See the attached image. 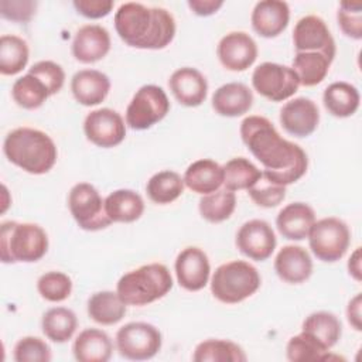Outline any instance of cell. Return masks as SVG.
<instances>
[{
    "label": "cell",
    "mask_w": 362,
    "mask_h": 362,
    "mask_svg": "<svg viewBox=\"0 0 362 362\" xmlns=\"http://www.w3.org/2000/svg\"><path fill=\"white\" fill-rule=\"evenodd\" d=\"M239 132L245 146L264 167L262 174L267 180L287 187L307 173V153L281 137L267 117L247 116L242 120Z\"/></svg>",
    "instance_id": "cell-1"
},
{
    "label": "cell",
    "mask_w": 362,
    "mask_h": 362,
    "mask_svg": "<svg viewBox=\"0 0 362 362\" xmlns=\"http://www.w3.org/2000/svg\"><path fill=\"white\" fill-rule=\"evenodd\" d=\"M115 30L129 47L139 49H163L175 37L174 16L163 7H148L127 1L115 13Z\"/></svg>",
    "instance_id": "cell-2"
},
{
    "label": "cell",
    "mask_w": 362,
    "mask_h": 362,
    "mask_svg": "<svg viewBox=\"0 0 362 362\" xmlns=\"http://www.w3.org/2000/svg\"><path fill=\"white\" fill-rule=\"evenodd\" d=\"M3 153L11 164L34 175L48 173L58 157L54 140L42 130L33 127L11 130L4 139Z\"/></svg>",
    "instance_id": "cell-3"
},
{
    "label": "cell",
    "mask_w": 362,
    "mask_h": 362,
    "mask_svg": "<svg viewBox=\"0 0 362 362\" xmlns=\"http://www.w3.org/2000/svg\"><path fill=\"white\" fill-rule=\"evenodd\" d=\"M171 288L173 277L163 263H148L130 270L116 284V293L124 304L137 307L163 298Z\"/></svg>",
    "instance_id": "cell-4"
},
{
    "label": "cell",
    "mask_w": 362,
    "mask_h": 362,
    "mask_svg": "<svg viewBox=\"0 0 362 362\" xmlns=\"http://www.w3.org/2000/svg\"><path fill=\"white\" fill-rule=\"evenodd\" d=\"M48 250V235L37 223L7 221L0 226V259L3 263H34Z\"/></svg>",
    "instance_id": "cell-5"
},
{
    "label": "cell",
    "mask_w": 362,
    "mask_h": 362,
    "mask_svg": "<svg viewBox=\"0 0 362 362\" xmlns=\"http://www.w3.org/2000/svg\"><path fill=\"white\" fill-rule=\"evenodd\" d=\"M260 283V274L253 264L245 260H230L214 272L211 293L223 304H238L253 296Z\"/></svg>",
    "instance_id": "cell-6"
},
{
    "label": "cell",
    "mask_w": 362,
    "mask_h": 362,
    "mask_svg": "<svg viewBox=\"0 0 362 362\" xmlns=\"http://www.w3.org/2000/svg\"><path fill=\"white\" fill-rule=\"evenodd\" d=\"M307 238L310 249L318 260L334 263L346 253L351 243V230L342 219L327 216L314 222Z\"/></svg>",
    "instance_id": "cell-7"
},
{
    "label": "cell",
    "mask_w": 362,
    "mask_h": 362,
    "mask_svg": "<svg viewBox=\"0 0 362 362\" xmlns=\"http://www.w3.org/2000/svg\"><path fill=\"white\" fill-rule=\"evenodd\" d=\"M170 112V100L158 85H143L136 90L126 109V124L133 130H147Z\"/></svg>",
    "instance_id": "cell-8"
},
{
    "label": "cell",
    "mask_w": 362,
    "mask_h": 362,
    "mask_svg": "<svg viewBox=\"0 0 362 362\" xmlns=\"http://www.w3.org/2000/svg\"><path fill=\"white\" fill-rule=\"evenodd\" d=\"M115 339L120 356L130 361L151 359L160 352L163 345L160 329L143 321L124 324L117 329Z\"/></svg>",
    "instance_id": "cell-9"
},
{
    "label": "cell",
    "mask_w": 362,
    "mask_h": 362,
    "mask_svg": "<svg viewBox=\"0 0 362 362\" xmlns=\"http://www.w3.org/2000/svg\"><path fill=\"white\" fill-rule=\"evenodd\" d=\"M68 208L78 226L83 230L96 232L112 223L105 212V199L89 182H78L71 188Z\"/></svg>",
    "instance_id": "cell-10"
},
{
    "label": "cell",
    "mask_w": 362,
    "mask_h": 362,
    "mask_svg": "<svg viewBox=\"0 0 362 362\" xmlns=\"http://www.w3.org/2000/svg\"><path fill=\"white\" fill-rule=\"evenodd\" d=\"M252 85L263 98L272 102H283L298 90L300 81L291 66L277 62H263L255 68Z\"/></svg>",
    "instance_id": "cell-11"
},
{
    "label": "cell",
    "mask_w": 362,
    "mask_h": 362,
    "mask_svg": "<svg viewBox=\"0 0 362 362\" xmlns=\"http://www.w3.org/2000/svg\"><path fill=\"white\" fill-rule=\"evenodd\" d=\"M86 139L102 148L119 146L126 137V124L120 113L110 107L95 109L83 120Z\"/></svg>",
    "instance_id": "cell-12"
},
{
    "label": "cell",
    "mask_w": 362,
    "mask_h": 362,
    "mask_svg": "<svg viewBox=\"0 0 362 362\" xmlns=\"http://www.w3.org/2000/svg\"><path fill=\"white\" fill-rule=\"evenodd\" d=\"M296 52H321L334 61L337 47L327 23L314 14L301 17L293 30Z\"/></svg>",
    "instance_id": "cell-13"
},
{
    "label": "cell",
    "mask_w": 362,
    "mask_h": 362,
    "mask_svg": "<svg viewBox=\"0 0 362 362\" xmlns=\"http://www.w3.org/2000/svg\"><path fill=\"white\" fill-rule=\"evenodd\" d=\"M235 243L239 252L246 257L263 262L272 256L277 240L269 222L263 219H250L239 228Z\"/></svg>",
    "instance_id": "cell-14"
},
{
    "label": "cell",
    "mask_w": 362,
    "mask_h": 362,
    "mask_svg": "<svg viewBox=\"0 0 362 362\" xmlns=\"http://www.w3.org/2000/svg\"><path fill=\"white\" fill-rule=\"evenodd\" d=\"M216 55L223 68L242 72L255 64L257 58V44L247 33L232 31L219 40Z\"/></svg>",
    "instance_id": "cell-15"
},
{
    "label": "cell",
    "mask_w": 362,
    "mask_h": 362,
    "mask_svg": "<svg viewBox=\"0 0 362 362\" xmlns=\"http://www.w3.org/2000/svg\"><path fill=\"white\" fill-rule=\"evenodd\" d=\"M174 267L178 284L187 291H199L208 284L211 263L202 249L197 246L182 249L175 259Z\"/></svg>",
    "instance_id": "cell-16"
},
{
    "label": "cell",
    "mask_w": 362,
    "mask_h": 362,
    "mask_svg": "<svg viewBox=\"0 0 362 362\" xmlns=\"http://www.w3.org/2000/svg\"><path fill=\"white\" fill-rule=\"evenodd\" d=\"M281 127L294 137H307L315 132L320 123V110L310 98H294L280 109Z\"/></svg>",
    "instance_id": "cell-17"
},
{
    "label": "cell",
    "mask_w": 362,
    "mask_h": 362,
    "mask_svg": "<svg viewBox=\"0 0 362 362\" xmlns=\"http://www.w3.org/2000/svg\"><path fill=\"white\" fill-rule=\"evenodd\" d=\"M110 34L99 24L82 25L72 40V55L82 64L100 61L110 51Z\"/></svg>",
    "instance_id": "cell-18"
},
{
    "label": "cell",
    "mask_w": 362,
    "mask_h": 362,
    "mask_svg": "<svg viewBox=\"0 0 362 362\" xmlns=\"http://www.w3.org/2000/svg\"><path fill=\"white\" fill-rule=\"evenodd\" d=\"M168 86L174 98L187 107L202 105L208 95L206 78L192 66L175 69L168 79Z\"/></svg>",
    "instance_id": "cell-19"
},
{
    "label": "cell",
    "mask_w": 362,
    "mask_h": 362,
    "mask_svg": "<svg viewBox=\"0 0 362 362\" xmlns=\"http://www.w3.org/2000/svg\"><path fill=\"white\" fill-rule=\"evenodd\" d=\"M253 30L264 38L280 35L288 25L290 7L281 0H262L253 7L250 16Z\"/></svg>",
    "instance_id": "cell-20"
},
{
    "label": "cell",
    "mask_w": 362,
    "mask_h": 362,
    "mask_svg": "<svg viewBox=\"0 0 362 362\" xmlns=\"http://www.w3.org/2000/svg\"><path fill=\"white\" fill-rule=\"evenodd\" d=\"M276 274L288 284H300L313 274L310 253L297 245L283 246L274 259Z\"/></svg>",
    "instance_id": "cell-21"
},
{
    "label": "cell",
    "mask_w": 362,
    "mask_h": 362,
    "mask_svg": "<svg viewBox=\"0 0 362 362\" xmlns=\"http://www.w3.org/2000/svg\"><path fill=\"white\" fill-rule=\"evenodd\" d=\"M71 90L79 105L96 106L106 99L110 90V79L102 71L81 69L71 79Z\"/></svg>",
    "instance_id": "cell-22"
},
{
    "label": "cell",
    "mask_w": 362,
    "mask_h": 362,
    "mask_svg": "<svg viewBox=\"0 0 362 362\" xmlns=\"http://www.w3.org/2000/svg\"><path fill=\"white\" fill-rule=\"evenodd\" d=\"M315 222L314 209L305 202H291L280 209L276 226L280 235L288 240H303L308 236Z\"/></svg>",
    "instance_id": "cell-23"
},
{
    "label": "cell",
    "mask_w": 362,
    "mask_h": 362,
    "mask_svg": "<svg viewBox=\"0 0 362 362\" xmlns=\"http://www.w3.org/2000/svg\"><path fill=\"white\" fill-rule=\"evenodd\" d=\"M253 105V93L242 82H229L219 86L212 95L214 110L225 117H238L249 112Z\"/></svg>",
    "instance_id": "cell-24"
},
{
    "label": "cell",
    "mask_w": 362,
    "mask_h": 362,
    "mask_svg": "<svg viewBox=\"0 0 362 362\" xmlns=\"http://www.w3.org/2000/svg\"><path fill=\"white\" fill-rule=\"evenodd\" d=\"M72 352L79 362H107L112 358L113 342L105 331L86 328L75 338Z\"/></svg>",
    "instance_id": "cell-25"
},
{
    "label": "cell",
    "mask_w": 362,
    "mask_h": 362,
    "mask_svg": "<svg viewBox=\"0 0 362 362\" xmlns=\"http://www.w3.org/2000/svg\"><path fill=\"white\" fill-rule=\"evenodd\" d=\"M182 178L192 192L206 195L218 191L223 184V168L211 158H199L187 167Z\"/></svg>",
    "instance_id": "cell-26"
},
{
    "label": "cell",
    "mask_w": 362,
    "mask_h": 362,
    "mask_svg": "<svg viewBox=\"0 0 362 362\" xmlns=\"http://www.w3.org/2000/svg\"><path fill=\"white\" fill-rule=\"evenodd\" d=\"M105 212L112 222L132 223L143 215L144 201L139 192L120 188L105 198Z\"/></svg>",
    "instance_id": "cell-27"
},
{
    "label": "cell",
    "mask_w": 362,
    "mask_h": 362,
    "mask_svg": "<svg viewBox=\"0 0 362 362\" xmlns=\"http://www.w3.org/2000/svg\"><path fill=\"white\" fill-rule=\"evenodd\" d=\"M126 304L116 291H96L88 298V315L100 325H113L123 320Z\"/></svg>",
    "instance_id": "cell-28"
},
{
    "label": "cell",
    "mask_w": 362,
    "mask_h": 362,
    "mask_svg": "<svg viewBox=\"0 0 362 362\" xmlns=\"http://www.w3.org/2000/svg\"><path fill=\"white\" fill-rule=\"evenodd\" d=\"M322 102L325 109L335 117H349L352 116L361 102L359 90L344 81L332 82L328 85L322 95Z\"/></svg>",
    "instance_id": "cell-29"
},
{
    "label": "cell",
    "mask_w": 362,
    "mask_h": 362,
    "mask_svg": "<svg viewBox=\"0 0 362 362\" xmlns=\"http://www.w3.org/2000/svg\"><path fill=\"white\" fill-rule=\"evenodd\" d=\"M301 331L311 335L325 349H331L341 338L342 325L339 318L329 311L311 313L303 321Z\"/></svg>",
    "instance_id": "cell-30"
},
{
    "label": "cell",
    "mask_w": 362,
    "mask_h": 362,
    "mask_svg": "<svg viewBox=\"0 0 362 362\" xmlns=\"http://www.w3.org/2000/svg\"><path fill=\"white\" fill-rule=\"evenodd\" d=\"M41 328L48 339L64 344L74 337L78 328V318L76 314L66 307H52L42 314Z\"/></svg>",
    "instance_id": "cell-31"
},
{
    "label": "cell",
    "mask_w": 362,
    "mask_h": 362,
    "mask_svg": "<svg viewBox=\"0 0 362 362\" xmlns=\"http://www.w3.org/2000/svg\"><path fill=\"white\" fill-rule=\"evenodd\" d=\"M184 178L178 173L163 170L150 177L146 184V192L154 204L165 205L178 199L184 192Z\"/></svg>",
    "instance_id": "cell-32"
},
{
    "label": "cell",
    "mask_w": 362,
    "mask_h": 362,
    "mask_svg": "<svg viewBox=\"0 0 362 362\" xmlns=\"http://www.w3.org/2000/svg\"><path fill=\"white\" fill-rule=\"evenodd\" d=\"M331 62L332 59L321 52H296L291 68L297 74L300 85L310 88L325 79Z\"/></svg>",
    "instance_id": "cell-33"
},
{
    "label": "cell",
    "mask_w": 362,
    "mask_h": 362,
    "mask_svg": "<svg viewBox=\"0 0 362 362\" xmlns=\"http://www.w3.org/2000/svg\"><path fill=\"white\" fill-rule=\"evenodd\" d=\"M245 351L229 339H205L199 342L192 354L195 362H245Z\"/></svg>",
    "instance_id": "cell-34"
},
{
    "label": "cell",
    "mask_w": 362,
    "mask_h": 362,
    "mask_svg": "<svg viewBox=\"0 0 362 362\" xmlns=\"http://www.w3.org/2000/svg\"><path fill=\"white\" fill-rule=\"evenodd\" d=\"M30 49L18 35L4 34L0 37V74L1 75H17L21 72L28 62Z\"/></svg>",
    "instance_id": "cell-35"
},
{
    "label": "cell",
    "mask_w": 362,
    "mask_h": 362,
    "mask_svg": "<svg viewBox=\"0 0 362 362\" xmlns=\"http://www.w3.org/2000/svg\"><path fill=\"white\" fill-rule=\"evenodd\" d=\"M236 208V195L229 189H218L202 195L198 204L201 216L211 223H221L232 216Z\"/></svg>",
    "instance_id": "cell-36"
},
{
    "label": "cell",
    "mask_w": 362,
    "mask_h": 362,
    "mask_svg": "<svg viewBox=\"0 0 362 362\" xmlns=\"http://www.w3.org/2000/svg\"><path fill=\"white\" fill-rule=\"evenodd\" d=\"M223 168V184L226 189L235 192L249 189L260 177L262 171L247 158L235 157L229 160Z\"/></svg>",
    "instance_id": "cell-37"
},
{
    "label": "cell",
    "mask_w": 362,
    "mask_h": 362,
    "mask_svg": "<svg viewBox=\"0 0 362 362\" xmlns=\"http://www.w3.org/2000/svg\"><path fill=\"white\" fill-rule=\"evenodd\" d=\"M11 96L20 107L34 110L44 105L49 93L45 85L37 76L27 72L13 83Z\"/></svg>",
    "instance_id": "cell-38"
},
{
    "label": "cell",
    "mask_w": 362,
    "mask_h": 362,
    "mask_svg": "<svg viewBox=\"0 0 362 362\" xmlns=\"http://www.w3.org/2000/svg\"><path fill=\"white\" fill-rule=\"evenodd\" d=\"M328 352V349H325L318 341L304 331L291 337L286 346V356L291 362L325 361L329 359Z\"/></svg>",
    "instance_id": "cell-39"
},
{
    "label": "cell",
    "mask_w": 362,
    "mask_h": 362,
    "mask_svg": "<svg viewBox=\"0 0 362 362\" xmlns=\"http://www.w3.org/2000/svg\"><path fill=\"white\" fill-rule=\"evenodd\" d=\"M40 296L51 303H61L72 293V280L62 272H47L37 280Z\"/></svg>",
    "instance_id": "cell-40"
},
{
    "label": "cell",
    "mask_w": 362,
    "mask_h": 362,
    "mask_svg": "<svg viewBox=\"0 0 362 362\" xmlns=\"http://www.w3.org/2000/svg\"><path fill=\"white\" fill-rule=\"evenodd\" d=\"M16 362H49L52 359L49 345L38 337H23L13 349Z\"/></svg>",
    "instance_id": "cell-41"
},
{
    "label": "cell",
    "mask_w": 362,
    "mask_h": 362,
    "mask_svg": "<svg viewBox=\"0 0 362 362\" xmlns=\"http://www.w3.org/2000/svg\"><path fill=\"white\" fill-rule=\"evenodd\" d=\"M250 199L262 208H274L286 198V187L262 177L247 189Z\"/></svg>",
    "instance_id": "cell-42"
},
{
    "label": "cell",
    "mask_w": 362,
    "mask_h": 362,
    "mask_svg": "<svg viewBox=\"0 0 362 362\" xmlns=\"http://www.w3.org/2000/svg\"><path fill=\"white\" fill-rule=\"evenodd\" d=\"M337 20L341 31L352 38H362V3L359 1H342L337 11Z\"/></svg>",
    "instance_id": "cell-43"
},
{
    "label": "cell",
    "mask_w": 362,
    "mask_h": 362,
    "mask_svg": "<svg viewBox=\"0 0 362 362\" xmlns=\"http://www.w3.org/2000/svg\"><path fill=\"white\" fill-rule=\"evenodd\" d=\"M28 74L37 76L45 85L49 96L58 93L65 82L62 66L54 61H38L28 69Z\"/></svg>",
    "instance_id": "cell-44"
},
{
    "label": "cell",
    "mask_w": 362,
    "mask_h": 362,
    "mask_svg": "<svg viewBox=\"0 0 362 362\" xmlns=\"http://www.w3.org/2000/svg\"><path fill=\"white\" fill-rule=\"evenodd\" d=\"M37 6L38 3L33 0H1L0 14L3 18L14 23H27L34 17Z\"/></svg>",
    "instance_id": "cell-45"
},
{
    "label": "cell",
    "mask_w": 362,
    "mask_h": 362,
    "mask_svg": "<svg viewBox=\"0 0 362 362\" xmlns=\"http://www.w3.org/2000/svg\"><path fill=\"white\" fill-rule=\"evenodd\" d=\"M72 6L78 14L96 20L106 17L112 11L115 3L112 0H74Z\"/></svg>",
    "instance_id": "cell-46"
},
{
    "label": "cell",
    "mask_w": 362,
    "mask_h": 362,
    "mask_svg": "<svg viewBox=\"0 0 362 362\" xmlns=\"http://www.w3.org/2000/svg\"><path fill=\"white\" fill-rule=\"evenodd\" d=\"M187 4L194 14L199 17H208L215 14L223 6V1L222 0H188Z\"/></svg>",
    "instance_id": "cell-47"
},
{
    "label": "cell",
    "mask_w": 362,
    "mask_h": 362,
    "mask_svg": "<svg viewBox=\"0 0 362 362\" xmlns=\"http://www.w3.org/2000/svg\"><path fill=\"white\" fill-rule=\"evenodd\" d=\"M361 307H362V296L361 293H358L355 297H352L348 303L346 307V318L348 322L352 325V328H355L356 331L362 329V313H361Z\"/></svg>",
    "instance_id": "cell-48"
},
{
    "label": "cell",
    "mask_w": 362,
    "mask_h": 362,
    "mask_svg": "<svg viewBox=\"0 0 362 362\" xmlns=\"http://www.w3.org/2000/svg\"><path fill=\"white\" fill-rule=\"evenodd\" d=\"M348 272H349V276L352 279H355L356 281H361L362 280V267H361V247H356L349 260H348Z\"/></svg>",
    "instance_id": "cell-49"
}]
</instances>
